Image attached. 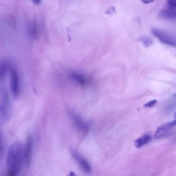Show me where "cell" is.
<instances>
[{
    "label": "cell",
    "instance_id": "ba28073f",
    "mask_svg": "<svg viewBox=\"0 0 176 176\" xmlns=\"http://www.w3.org/2000/svg\"><path fill=\"white\" fill-rule=\"evenodd\" d=\"M152 136L149 134H145L139 138L135 141V145L137 148H140L149 143Z\"/></svg>",
    "mask_w": 176,
    "mask_h": 176
},
{
    "label": "cell",
    "instance_id": "8fae6325",
    "mask_svg": "<svg viewBox=\"0 0 176 176\" xmlns=\"http://www.w3.org/2000/svg\"><path fill=\"white\" fill-rule=\"evenodd\" d=\"M140 40L145 47H148L152 46L153 44L152 40L149 38L142 37Z\"/></svg>",
    "mask_w": 176,
    "mask_h": 176
},
{
    "label": "cell",
    "instance_id": "9a60e30c",
    "mask_svg": "<svg viewBox=\"0 0 176 176\" xmlns=\"http://www.w3.org/2000/svg\"><path fill=\"white\" fill-rule=\"evenodd\" d=\"M33 3L35 4H40L41 2V0H31Z\"/></svg>",
    "mask_w": 176,
    "mask_h": 176
},
{
    "label": "cell",
    "instance_id": "8992f818",
    "mask_svg": "<svg viewBox=\"0 0 176 176\" xmlns=\"http://www.w3.org/2000/svg\"><path fill=\"white\" fill-rule=\"evenodd\" d=\"M33 142L32 137L29 135L27 138L25 147L24 148V164L27 168L30 166L32 157Z\"/></svg>",
    "mask_w": 176,
    "mask_h": 176
},
{
    "label": "cell",
    "instance_id": "52a82bcc",
    "mask_svg": "<svg viewBox=\"0 0 176 176\" xmlns=\"http://www.w3.org/2000/svg\"><path fill=\"white\" fill-rule=\"evenodd\" d=\"M72 152L73 157L78 162L81 167L83 170L87 173L91 172V166L87 160L83 158L79 154L74 151H72Z\"/></svg>",
    "mask_w": 176,
    "mask_h": 176
},
{
    "label": "cell",
    "instance_id": "3957f363",
    "mask_svg": "<svg viewBox=\"0 0 176 176\" xmlns=\"http://www.w3.org/2000/svg\"><path fill=\"white\" fill-rule=\"evenodd\" d=\"M153 34L163 43L176 47V38L170 34L159 29H153Z\"/></svg>",
    "mask_w": 176,
    "mask_h": 176
},
{
    "label": "cell",
    "instance_id": "277c9868",
    "mask_svg": "<svg viewBox=\"0 0 176 176\" xmlns=\"http://www.w3.org/2000/svg\"><path fill=\"white\" fill-rule=\"evenodd\" d=\"M10 87L13 95L15 98L19 97L20 84L18 74L16 69L13 67L10 69Z\"/></svg>",
    "mask_w": 176,
    "mask_h": 176
},
{
    "label": "cell",
    "instance_id": "ac0fdd59",
    "mask_svg": "<svg viewBox=\"0 0 176 176\" xmlns=\"http://www.w3.org/2000/svg\"></svg>",
    "mask_w": 176,
    "mask_h": 176
},
{
    "label": "cell",
    "instance_id": "2e32d148",
    "mask_svg": "<svg viewBox=\"0 0 176 176\" xmlns=\"http://www.w3.org/2000/svg\"><path fill=\"white\" fill-rule=\"evenodd\" d=\"M141 1L143 3L145 4H148L152 3L153 1V0H141Z\"/></svg>",
    "mask_w": 176,
    "mask_h": 176
},
{
    "label": "cell",
    "instance_id": "7a4b0ae2",
    "mask_svg": "<svg viewBox=\"0 0 176 176\" xmlns=\"http://www.w3.org/2000/svg\"><path fill=\"white\" fill-rule=\"evenodd\" d=\"M12 109L8 95L4 92L0 105L1 123L4 124L10 120L12 116Z\"/></svg>",
    "mask_w": 176,
    "mask_h": 176
},
{
    "label": "cell",
    "instance_id": "30bf717a",
    "mask_svg": "<svg viewBox=\"0 0 176 176\" xmlns=\"http://www.w3.org/2000/svg\"><path fill=\"white\" fill-rule=\"evenodd\" d=\"M160 16L164 18L176 19V11L170 10H163L160 13Z\"/></svg>",
    "mask_w": 176,
    "mask_h": 176
},
{
    "label": "cell",
    "instance_id": "e0dca14e",
    "mask_svg": "<svg viewBox=\"0 0 176 176\" xmlns=\"http://www.w3.org/2000/svg\"><path fill=\"white\" fill-rule=\"evenodd\" d=\"M174 117L176 119V111L174 115Z\"/></svg>",
    "mask_w": 176,
    "mask_h": 176
},
{
    "label": "cell",
    "instance_id": "5b68a950",
    "mask_svg": "<svg viewBox=\"0 0 176 176\" xmlns=\"http://www.w3.org/2000/svg\"><path fill=\"white\" fill-rule=\"evenodd\" d=\"M175 126L176 120L162 124L157 128L155 131L154 134V138L156 139L161 138Z\"/></svg>",
    "mask_w": 176,
    "mask_h": 176
},
{
    "label": "cell",
    "instance_id": "7c38bea8",
    "mask_svg": "<svg viewBox=\"0 0 176 176\" xmlns=\"http://www.w3.org/2000/svg\"><path fill=\"white\" fill-rule=\"evenodd\" d=\"M105 13L110 16H112L116 13L115 8L114 6H112L107 9Z\"/></svg>",
    "mask_w": 176,
    "mask_h": 176
},
{
    "label": "cell",
    "instance_id": "5bb4252c",
    "mask_svg": "<svg viewBox=\"0 0 176 176\" xmlns=\"http://www.w3.org/2000/svg\"><path fill=\"white\" fill-rule=\"evenodd\" d=\"M168 4L171 8L176 7V0H168Z\"/></svg>",
    "mask_w": 176,
    "mask_h": 176
},
{
    "label": "cell",
    "instance_id": "6da1fadb",
    "mask_svg": "<svg viewBox=\"0 0 176 176\" xmlns=\"http://www.w3.org/2000/svg\"><path fill=\"white\" fill-rule=\"evenodd\" d=\"M24 163V148L21 142L16 141L11 145L8 150L6 159V169L8 175L18 174Z\"/></svg>",
    "mask_w": 176,
    "mask_h": 176
},
{
    "label": "cell",
    "instance_id": "9c48e42d",
    "mask_svg": "<svg viewBox=\"0 0 176 176\" xmlns=\"http://www.w3.org/2000/svg\"><path fill=\"white\" fill-rule=\"evenodd\" d=\"M69 77L72 81L79 85L82 86L85 84V78L82 74L76 72H71L69 74Z\"/></svg>",
    "mask_w": 176,
    "mask_h": 176
},
{
    "label": "cell",
    "instance_id": "4fadbf2b",
    "mask_svg": "<svg viewBox=\"0 0 176 176\" xmlns=\"http://www.w3.org/2000/svg\"><path fill=\"white\" fill-rule=\"evenodd\" d=\"M157 101L156 100H153L149 101L144 105V107L146 108L152 107L154 106L157 103Z\"/></svg>",
    "mask_w": 176,
    "mask_h": 176
}]
</instances>
